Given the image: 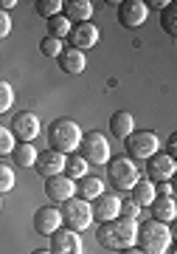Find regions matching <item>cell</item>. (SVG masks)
I'll use <instances>...</instances> for the list:
<instances>
[{"mask_svg": "<svg viewBox=\"0 0 177 254\" xmlns=\"http://www.w3.org/2000/svg\"><path fill=\"white\" fill-rule=\"evenodd\" d=\"M65 158H68V155L56 153V150H45V153L37 155L34 170H37L40 175H43V178H53V175H62V170H65Z\"/></svg>", "mask_w": 177, "mask_h": 254, "instance_id": "2e32d148", "label": "cell"}, {"mask_svg": "<svg viewBox=\"0 0 177 254\" xmlns=\"http://www.w3.org/2000/svg\"><path fill=\"white\" fill-rule=\"evenodd\" d=\"M175 218H177L175 198H155V200H152V220H160V223H172Z\"/></svg>", "mask_w": 177, "mask_h": 254, "instance_id": "44dd1931", "label": "cell"}, {"mask_svg": "<svg viewBox=\"0 0 177 254\" xmlns=\"http://www.w3.org/2000/svg\"><path fill=\"white\" fill-rule=\"evenodd\" d=\"M76 153L88 161V167L93 164H107L110 161V141H107L104 133L98 130H90V133H82V141H79V150Z\"/></svg>", "mask_w": 177, "mask_h": 254, "instance_id": "5b68a950", "label": "cell"}, {"mask_svg": "<svg viewBox=\"0 0 177 254\" xmlns=\"http://www.w3.org/2000/svg\"><path fill=\"white\" fill-rule=\"evenodd\" d=\"M177 170V161L175 158H169L166 153H155L146 164V173H149V181L152 184H160V181H169Z\"/></svg>", "mask_w": 177, "mask_h": 254, "instance_id": "9a60e30c", "label": "cell"}, {"mask_svg": "<svg viewBox=\"0 0 177 254\" xmlns=\"http://www.w3.org/2000/svg\"><path fill=\"white\" fill-rule=\"evenodd\" d=\"M146 17H149V9H146L143 0H121V3H118V23L124 28L143 26Z\"/></svg>", "mask_w": 177, "mask_h": 254, "instance_id": "9c48e42d", "label": "cell"}, {"mask_svg": "<svg viewBox=\"0 0 177 254\" xmlns=\"http://www.w3.org/2000/svg\"><path fill=\"white\" fill-rule=\"evenodd\" d=\"M127 144V158L133 161H149L155 153H160V138L152 130H138L130 138H124Z\"/></svg>", "mask_w": 177, "mask_h": 254, "instance_id": "8992f818", "label": "cell"}, {"mask_svg": "<svg viewBox=\"0 0 177 254\" xmlns=\"http://www.w3.org/2000/svg\"><path fill=\"white\" fill-rule=\"evenodd\" d=\"M68 43H71V48H76V51L85 54L88 48H93L98 43V28L93 23H76L71 28V34H68Z\"/></svg>", "mask_w": 177, "mask_h": 254, "instance_id": "5bb4252c", "label": "cell"}, {"mask_svg": "<svg viewBox=\"0 0 177 254\" xmlns=\"http://www.w3.org/2000/svg\"><path fill=\"white\" fill-rule=\"evenodd\" d=\"M88 170H90L88 161H85V158H82L79 153H71L68 158H65V170H62V175H68L71 181H82V178L88 175Z\"/></svg>", "mask_w": 177, "mask_h": 254, "instance_id": "7402d4cb", "label": "cell"}, {"mask_svg": "<svg viewBox=\"0 0 177 254\" xmlns=\"http://www.w3.org/2000/svg\"><path fill=\"white\" fill-rule=\"evenodd\" d=\"M11 105H14V88L6 79H0V113L11 110Z\"/></svg>", "mask_w": 177, "mask_h": 254, "instance_id": "f1b7e54d", "label": "cell"}, {"mask_svg": "<svg viewBox=\"0 0 177 254\" xmlns=\"http://www.w3.org/2000/svg\"><path fill=\"white\" fill-rule=\"evenodd\" d=\"M166 6H172L169 0H149V3H146V9H158V11H163Z\"/></svg>", "mask_w": 177, "mask_h": 254, "instance_id": "d590c367", "label": "cell"}, {"mask_svg": "<svg viewBox=\"0 0 177 254\" xmlns=\"http://www.w3.org/2000/svg\"><path fill=\"white\" fill-rule=\"evenodd\" d=\"M37 147L34 144H14V150H11V161L17 164V167H34V161H37Z\"/></svg>", "mask_w": 177, "mask_h": 254, "instance_id": "cb8c5ba5", "label": "cell"}, {"mask_svg": "<svg viewBox=\"0 0 177 254\" xmlns=\"http://www.w3.org/2000/svg\"><path fill=\"white\" fill-rule=\"evenodd\" d=\"M135 246L143 254H166L172 249V229H169V223H160V220H143V223H138Z\"/></svg>", "mask_w": 177, "mask_h": 254, "instance_id": "3957f363", "label": "cell"}, {"mask_svg": "<svg viewBox=\"0 0 177 254\" xmlns=\"http://www.w3.org/2000/svg\"><path fill=\"white\" fill-rule=\"evenodd\" d=\"M17 6V0H0V11H11Z\"/></svg>", "mask_w": 177, "mask_h": 254, "instance_id": "8d00e7d4", "label": "cell"}, {"mask_svg": "<svg viewBox=\"0 0 177 254\" xmlns=\"http://www.w3.org/2000/svg\"><path fill=\"white\" fill-rule=\"evenodd\" d=\"M104 167H107V178H110V184H113L115 190H133L135 184L141 181V170H138V164H135L133 158H127V155H121V158H110Z\"/></svg>", "mask_w": 177, "mask_h": 254, "instance_id": "277c9868", "label": "cell"}, {"mask_svg": "<svg viewBox=\"0 0 177 254\" xmlns=\"http://www.w3.org/2000/svg\"><path fill=\"white\" fill-rule=\"evenodd\" d=\"M121 254H143V252H141V249H138V246H133V249H124V252H121Z\"/></svg>", "mask_w": 177, "mask_h": 254, "instance_id": "74e56055", "label": "cell"}, {"mask_svg": "<svg viewBox=\"0 0 177 254\" xmlns=\"http://www.w3.org/2000/svg\"><path fill=\"white\" fill-rule=\"evenodd\" d=\"M40 51L45 57H59L65 51V40H56V37H43L40 40Z\"/></svg>", "mask_w": 177, "mask_h": 254, "instance_id": "4316f807", "label": "cell"}, {"mask_svg": "<svg viewBox=\"0 0 177 254\" xmlns=\"http://www.w3.org/2000/svg\"><path fill=\"white\" fill-rule=\"evenodd\" d=\"M62 229V209L56 206H43L34 212V232L43 237H51L53 232Z\"/></svg>", "mask_w": 177, "mask_h": 254, "instance_id": "30bf717a", "label": "cell"}, {"mask_svg": "<svg viewBox=\"0 0 177 254\" xmlns=\"http://www.w3.org/2000/svg\"><path fill=\"white\" fill-rule=\"evenodd\" d=\"M98 243L110 249V252H124V249H133L135 237H138V220H127V218H115L101 223L96 232Z\"/></svg>", "mask_w": 177, "mask_h": 254, "instance_id": "6da1fadb", "label": "cell"}, {"mask_svg": "<svg viewBox=\"0 0 177 254\" xmlns=\"http://www.w3.org/2000/svg\"><path fill=\"white\" fill-rule=\"evenodd\" d=\"M14 144H17V141H14V136H11V130L0 125V155H11Z\"/></svg>", "mask_w": 177, "mask_h": 254, "instance_id": "4dcf8cb0", "label": "cell"}, {"mask_svg": "<svg viewBox=\"0 0 177 254\" xmlns=\"http://www.w3.org/2000/svg\"><path fill=\"white\" fill-rule=\"evenodd\" d=\"M130 192H133V200H135V203H138L141 209H143V206H152V200L158 198V192H155V184H152V181H143V178L135 184Z\"/></svg>", "mask_w": 177, "mask_h": 254, "instance_id": "603a6c76", "label": "cell"}, {"mask_svg": "<svg viewBox=\"0 0 177 254\" xmlns=\"http://www.w3.org/2000/svg\"><path fill=\"white\" fill-rule=\"evenodd\" d=\"M9 130H11V136H14V141H17V144H31V141L40 136L43 125H40V116H37V113L23 110V113H17V116L11 119Z\"/></svg>", "mask_w": 177, "mask_h": 254, "instance_id": "ba28073f", "label": "cell"}, {"mask_svg": "<svg viewBox=\"0 0 177 254\" xmlns=\"http://www.w3.org/2000/svg\"><path fill=\"white\" fill-rule=\"evenodd\" d=\"M48 150H56V153L62 155H71L79 150V141H82V127L73 122V119L62 116V119H53L51 125H48Z\"/></svg>", "mask_w": 177, "mask_h": 254, "instance_id": "7a4b0ae2", "label": "cell"}, {"mask_svg": "<svg viewBox=\"0 0 177 254\" xmlns=\"http://www.w3.org/2000/svg\"><path fill=\"white\" fill-rule=\"evenodd\" d=\"M51 254H82V237L79 232H71V229H59L51 235Z\"/></svg>", "mask_w": 177, "mask_h": 254, "instance_id": "4fadbf2b", "label": "cell"}, {"mask_svg": "<svg viewBox=\"0 0 177 254\" xmlns=\"http://www.w3.org/2000/svg\"><path fill=\"white\" fill-rule=\"evenodd\" d=\"M31 254H51L48 249H37V252H31Z\"/></svg>", "mask_w": 177, "mask_h": 254, "instance_id": "f35d334b", "label": "cell"}, {"mask_svg": "<svg viewBox=\"0 0 177 254\" xmlns=\"http://www.w3.org/2000/svg\"><path fill=\"white\" fill-rule=\"evenodd\" d=\"M62 223H68L71 232H85V229H90L93 226V209H90V203L88 200H82V198L65 200Z\"/></svg>", "mask_w": 177, "mask_h": 254, "instance_id": "52a82bcc", "label": "cell"}, {"mask_svg": "<svg viewBox=\"0 0 177 254\" xmlns=\"http://www.w3.org/2000/svg\"><path fill=\"white\" fill-rule=\"evenodd\" d=\"M160 26H163V31H166V34H172V37L177 34V14H175V6H166V9L160 11Z\"/></svg>", "mask_w": 177, "mask_h": 254, "instance_id": "83f0119b", "label": "cell"}, {"mask_svg": "<svg viewBox=\"0 0 177 254\" xmlns=\"http://www.w3.org/2000/svg\"><path fill=\"white\" fill-rule=\"evenodd\" d=\"M155 192H160V198H175V184L160 181V187L155 184Z\"/></svg>", "mask_w": 177, "mask_h": 254, "instance_id": "836d02e7", "label": "cell"}, {"mask_svg": "<svg viewBox=\"0 0 177 254\" xmlns=\"http://www.w3.org/2000/svg\"><path fill=\"white\" fill-rule=\"evenodd\" d=\"M11 31V17H9V11H0V40L3 37H9Z\"/></svg>", "mask_w": 177, "mask_h": 254, "instance_id": "d6a6232c", "label": "cell"}, {"mask_svg": "<svg viewBox=\"0 0 177 254\" xmlns=\"http://www.w3.org/2000/svg\"><path fill=\"white\" fill-rule=\"evenodd\" d=\"M71 20L65 17V14H56V17L48 20V37H56V40H68L71 34Z\"/></svg>", "mask_w": 177, "mask_h": 254, "instance_id": "d4e9b609", "label": "cell"}, {"mask_svg": "<svg viewBox=\"0 0 177 254\" xmlns=\"http://www.w3.org/2000/svg\"><path fill=\"white\" fill-rule=\"evenodd\" d=\"M93 9H96V6H93L90 0H71V3H65L62 6V14L71 20V26L73 23H90Z\"/></svg>", "mask_w": 177, "mask_h": 254, "instance_id": "ac0fdd59", "label": "cell"}, {"mask_svg": "<svg viewBox=\"0 0 177 254\" xmlns=\"http://www.w3.org/2000/svg\"><path fill=\"white\" fill-rule=\"evenodd\" d=\"M138 215H141V206H138L135 200H121V212H118V218L138 220Z\"/></svg>", "mask_w": 177, "mask_h": 254, "instance_id": "1f68e13d", "label": "cell"}, {"mask_svg": "<svg viewBox=\"0 0 177 254\" xmlns=\"http://www.w3.org/2000/svg\"><path fill=\"white\" fill-rule=\"evenodd\" d=\"M90 209H93V220L107 223V220L118 218V212H121V198H118L115 192H104V195H98V198L90 203Z\"/></svg>", "mask_w": 177, "mask_h": 254, "instance_id": "7c38bea8", "label": "cell"}, {"mask_svg": "<svg viewBox=\"0 0 177 254\" xmlns=\"http://www.w3.org/2000/svg\"><path fill=\"white\" fill-rule=\"evenodd\" d=\"M45 195L53 203H65V200L76 198V181H71L68 175H53L45 178Z\"/></svg>", "mask_w": 177, "mask_h": 254, "instance_id": "8fae6325", "label": "cell"}, {"mask_svg": "<svg viewBox=\"0 0 177 254\" xmlns=\"http://www.w3.org/2000/svg\"><path fill=\"white\" fill-rule=\"evenodd\" d=\"M56 60H59V68H62L65 73H71V76H79V73L85 71V65H88L85 54H82V51H76V48H71V46L65 48Z\"/></svg>", "mask_w": 177, "mask_h": 254, "instance_id": "d6986e66", "label": "cell"}, {"mask_svg": "<svg viewBox=\"0 0 177 254\" xmlns=\"http://www.w3.org/2000/svg\"><path fill=\"white\" fill-rule=\"evenodd\" d=\"M11 190H14V170L9 164H0V195H6Z\"/></svg>", "mask_w": 177, "mask_h": 254, "instance_id": "f546056e", "label": "cell"}, {"mask_svg": "<svg viewBox=\"0 0 177 254\" xmlns=\"http://www.w3.org/2000/svg\"><path fill=\"white\" fill-rule=\"evenodd\" d=\"M166 155H169V158H177V136H175V133L166 138Z\"/></svg>", "mask_w": 177, "mask_h": 254, "instance_id": "e575fe53", "label": "cell"}, {"mask_svg": "<svg viewBox=\"0 0 177 254\" xmlns=\"http://www.w3.org/2000/svg\"><path fill=\"white\" fill-rule=\"evenodd\" d=\"M76 192H79L82 200H88V203H93V200L98 198V195H104V181L101 178H96V175H85L79 181V187H76Z\"/></svg>", "mask_w": 177, "mask_h": 254, "instance_id": "ffe728a7", "label": "cell"}, {"mask_svg": "<svg viewBox=\"0 0 177 254\" xmlns=\"http://www.w3.org/2000/svg\"><path fill=\"white\" fill-rule=\"evenodd\" d=\"M110 133L115 138H130L135 133V119L130 110H115L110 116Z\"/></svg>", "mask_w": 177, "mask_h": 254, "instance_id": "e0dca14e", "label": "cell"}, {"mask_svg": "<svg viewBox=\"0 0 177 254\" xmlns=\"http://www.w3.org/2000/svg\"><path fill=\"white\" fill-rule=\"evenodd\" d=\"M62 0H37L34 3V9H37V14L43 20H51V17H56V14H62Z\"/></svg>", "mask_w": 177, "mask_h": 254, "instance_id": "484cf974", "label": "cell"}]
</instances>
